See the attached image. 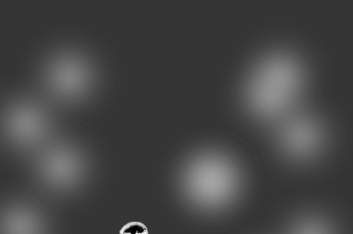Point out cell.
Segmentation results:
<instances>
[{"label":"cell","mask_w":353,"mask_h":234,"mask_svg":"<svg viewBox=\"0 0 353 234\" xmlns=\"http://www.w3.org/2000/svg\"><path fill=\"white\" fill-rule=\"evenodd\" d=\"M85 159L68 148H53L37 160L35 171L41 182L57 191L65 192L79 187L88 173Z\"/></svg>","instance_id":"3"},{"label":"cell","mask_w":353,"mask_h":234,"mask_svg":"<svg viewBox=\"0 0 353 234\" xmlns=\"http://www.w3.org/2000/svg\"><path fill=\"white\" fill-rule=\"evenodd\" d=\"M314 129L307 124H299L290 129L285 134V141L295 151H304L313 143Z\"/></svg>","instance_id":"7"},{"label":"cell","mask_w":353,"mask_h":234,"mask_svg":"<svg viewBox=\"0 0 353 234\" xmlns=\"http://www.w3.org/2000/svg\"><path fill=\"white\" fill-rule=\"evenodd\" d=\"M296 234H324V233L319 226L307 224L300 227Z\"/></svg>","instance_id":"8"},{"label":"cell","mask_w":353,"mask_h":234,"mask_svg":"<svg viewBox=\"0 0 353 234\" xmlns=\"http://www.w3.org/2000/svg\"><path fill=\"white\" fill-rule=\"evenodd\" d=\"M260 71L249 90V99L261 112L275 109L288 96L296 81V72L285 57L272 58Z\"/></svg>","instance_id":"2"},{"label":"cell","mask_w":353,"mask_h":234,"mask_svg":"<svg viewBox=\"0 0 353 234\" xmlns=\"http://www.w3.org/2000/svg\"><path fill=\"white\" fill-rule=\"evenodd\" d=\"M46 120L37 109L22 107L13 110L8 117L7 130L10 138L20 145L36 142L46 129Z\"/></svg>","instance_id":"4"},{"label":"cell","mask_w":353,"mask_h":234,"mask_svg":"<svg viewBox=\"0 0 353 234\" xmlns=\"http://www.w3.org/2000/svg\"><path fill=\"white\" fill-rule=\"evenodd\" d=\"M8 215L7 228L10 234H35L37 222L32 211L15 208Z\"/></svg>","instance_id":"6"},{"label":"cell","mask_w":353,"mask_h":234,"mask_svg":"<svg viewBox=\"0 0 353 234\" xmlns=\"http://www.w3.org/2000/svg\"><path fill=\"white\" fill-rule=\"evenodd\" d=\"M53 74L57 85L68 92L78 89L84 78L82 70L75 63L70 61L61 63Z\"/></svg>","instance_id":"5"},{"label":"cell","mask_w":353,"mask_h":234,"mask_svg":"<svg viewBox=\"0 0 353 234\" xmlns=\"http://www.w3.org/2000/svg\"><path fill=\"white\" fill-rule=\"evenodd\" d=\"M185 193L208 205L218 204L230 194L234 177L228 164L216 158H205L189 165L181 179Z\"/></svg>","instance_id":"1"}]
</instances>
